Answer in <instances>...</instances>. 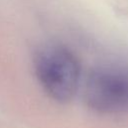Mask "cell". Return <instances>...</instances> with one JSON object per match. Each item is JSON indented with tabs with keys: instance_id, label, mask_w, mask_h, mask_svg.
<instances>
[{
	"instance_id": "6da1fadb",
	"label": "cell",
	"mask_w": 128,
	"mask_h": 128,
	"mask_svg": "<svg viewBox=\"0 0 128 128\" xmlns=\"http://www.w3.org/2000/svg\"><path fill=\"white\" fill-rule=\"evenodd\" d=\"M34 71L43 91L54 101L67 103L77 93L81 66L67 46L52 43L41 47L34 58Z\"/></svg>"
},
{
	"instance_id": "7a4b0ae2",
	"label": "cell",
	"mask_w": 128,
	"mask_h": 128,
	"mask_svg": "<svg viewBox=\"0 0 128 128\" xmlns=\"http://www.w3.org/2000/svg\"><path fill=\"white\" fill-rule=\"evenodd\" d=\"M86 105L96 113H128V64L100 65L88 74L84 86Z\"/></svg>"
}]
</instances>
